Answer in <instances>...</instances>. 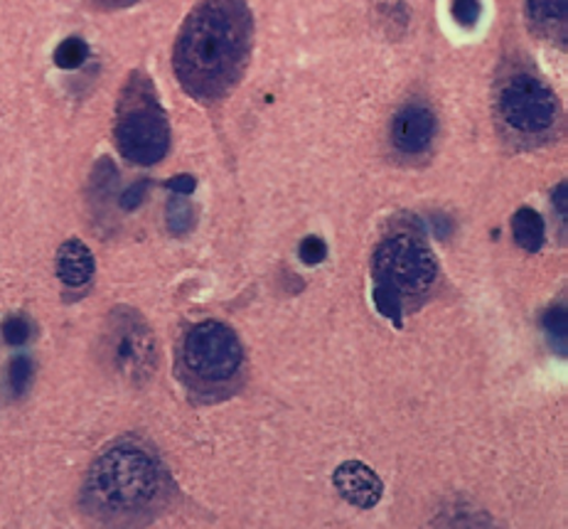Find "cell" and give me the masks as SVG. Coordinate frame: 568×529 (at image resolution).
<instances>
[{"label": "cell", "instance_id": "cell-5", "mask_svg": "<svg viewBox=\"0 0 568 529\" xmlns=\"http://www.w3.org/2000/svg\"><path fill=\"white\" fill-rule=\"evenodd\" d=\"M371 277L375 293L397 299L406 313L428 296L438 279V263L416 234H391L371 257Z\"/></svg>", "mask_w": 568, "mask_h": 529}, {"label": "cell", "instance_id": "cell-2", "mask_svg": "<svg viewBox=\"0 0 568 529\" xmlns=\"http://www.w3.org/2000/svg\"><path fill=\"white\" fill-rule=\"evenodd\" d=\"M175 485L148 441L121 436L103 449L81 485V510L101 525H148L168 510Z\"/></svg>", "mask_w": 568, "mask_h": 529}, {"label": "cell", "instance_id": "cell-13", "mask_svg": "<svg viewBox=\"0 0 568 529\" xmlns=\"http://www.w3.org/2000/svg\"><path fill=\"white\" fill-rule=\"evenodd\" d=\"M542 328L549 338L552 348L566 358V333H568V323H566V305L564 303H554L542 313Z\"/></svg>", "mask_w": 568, "mask_h": 529}, {"label": "cell", "instance_id": "cell-21", "mask_svg": "<svg viewBox=\"0 0 568 529\" xmlns=\"http://www.w3.org/2000/svg\"><path fill=\"white\" fill-rule=\"evenodd\" d=\"M165 188H168L172 195L190 198L192 192H194V188H198V180H194L192 176H175V178H170L168 182H165Z\"/></svg>", "mask_w": 568, "mask_h": 529}, {"label": "cell", "instance_id": "cell-22", "mask_svg": "<svg viewBox=\"0 0 568 529\" xmlns=\"http://www.w3.org/2000/svg\"><path fill=\"white\" fill-rule=\"evenodd\" d=\"M554 207L561 217H566V182H561V185L554 192Z\"/></svg>", "mask_w": 568, "mask_h": 529}, {"label": "cell", "instance_id": "cell-9", "mask_svg": "<svg viewBox=\"0 0 568 529\" xmlns=\"http://www.w3.org/2000/svg\"><path fill=\"white\" fill-rule=\"evenodd\" d=\"M333 483L337 493L345 497L349 505L359 507V510H371L377 507L381 495H385V483L381 477L371 471L369 465L359 461H347L335 471Z\"/></svg>", "mask_w": 568, "mask_h": 529}, {"label": "cell", "instance_id": "cell-4", "mask_svg": "<svg viewBox=\"0 0 568 529\" xmlns=\"http://www.w3.org/2000/svg\"><path fill=\"white\" fill-rule=\"evenodd\" d=\"M113 140L133 166H155L170 148L168 114L151 77L133 72L123 85L113 121Z\"/></svg>", "mask_w": 568, "mask_h": 529}, {"label": "cell", "instance_id": "cell-6", "mask_svg": "<svg viewBox=\"0 0 568 529\" xmlns=\"http://www.w3.org/2000/svg\"><path fill=\"white\" fill-rule=\"evenodd\" d=\"M101 354L113 374L131 384L151 380L158 364L153 330L143 315L131 308H116L109 313L101 333Z\"/></svg>", "mask_w": 568, "mask_h": 529}, {"label": "cell", "instance_id": "cell-11", "mask_svg": "<svg viewBox=\"0 0 568 529\" xmlns=\"http://www.w3.org/2000/svg\"><path fill=\"white\" fill-rule=\"evenodd\" d=\"M524 8L536 33L564 45L568 0H524Z\"/></svg>", "mask_w": 568, "mask_h": 529}, {"label": "cell", "instance_id": "cell-7", "mask_svg": "<svg viewBox=\"0 0 568 529\" xmlns=\"http://www.w3.org/2000/svg\"><path fill=\"white\" fill-rule=\"evenodd\" d=\"M498 114L516 136H546L559 121V104L554 91L532 72L504 77L498 89Z\"/></svg>", "mask_w": 568, "mask_h": 529}, {"label": "cell", "instance_id": "cell-20", "mask_svg": "<svg viewBox=\"0 0 568 529\" xmlns=\"http://www.w3.org/2000/svg\"><path fill=\"white\" fill-rule=\"evenodd\" d=\"M146 192H148V180H141V182H133V185L123 192L119 205L126 210V212H133L138 210L143 205V200H146Z\"/></svg>", "mask_w": 568, "mask_h": 529}, {"label": "cell", "instance_id": "cell-1", "mask_svg": "<svg viewBox=\"0 0 568 529\" xmlns=\"http://www.w3.org/2000/svg\"><path fill=\"white\" fill-rule=\"evenodd\" d=\"M252 43L254 20L246 0H200L172 49L175 77L200 104L222 101L246 72Z\"/></svg>", "mask_w": 568, "mask_h": 529}, {"label": "cell", "instance_id": "cell-8", "mask_svg": "<svg viewBox=\"0 0 568 529\" xmlns=\"http://www.w3.org/2000/svg\"><path fill=\"white\" fill-rule=\"evenodd\" d=\"M433 136H436V116L423 104L401 106L391 121V144L406 156H419L428 150Z\"/></svg>", "mask_w": 568, "mask_h": 529}, {"label": "cell", "instance_id": "cell-17", "mask_svg": "<svg viewBox=\"0 0 568 529\" xmlns=\"http://www.w3.org/2000/svg\"><path fill=\"white\" fill-rule=\"evenodd\" d=\"M0 335H3V340L8 345L20 348V345H25L33 338V323H30L25 315H8L3 325H0Z\"/></svg>", "mask_w": 568, "mask_h": 529}, {"label": "cell", "instance_id": "cell-16", "mask_svg": "<svg viewBox=\"0 0 568 529\" xmlns=\"http://www.w3.org/2000/svg\"><path fill=\"white\" fill-rule=\"evenodd\" d=\"M33 360L27 354H15L13 360L8 364V386L10 394L13 396H23L30 390V382H33Z\"/></svg>", "mask_w": 568, "mask_h": 529}, {"label": "cell", "instance_id": "cell-14", "mask_svg": "<svg viewBox=\"0 0 568 529\" xmlns=\"http://www.w3.org/2000/svg\"><path fill=\"white\" fill-rule=\"evenodd\" d=\"M165 225H168V232L175 234V237H182V234L192 232L194 227L192 202L185 195H172L168 207H165Z\"/></svg>", "mask_w": 568, "mask_h": 529}, {"label": "cell", "instance_id": "cell-15", "mask_svg": "<svg viewBox=\"0 0 568 529\" xmlns=\"http://www.w3.org/2000/svg\"><path fill=\"white\" fill-rule=\"evenodd\" d=\"M89 45L81 37H67L62 40L55 49V65L59 69H79L87 63Z\"/></svg>", "mask_w": 568, "mask_h": 529}, {"label": "cell", "instance_id": "cell-12", "mask_svg": "<svg viewBox=\"0 0 568 529\" xmlns=\"http://www.w3.org/2000/svg\"><path fill=\"white\" fill-rule=\"evenodd\" d=\"M512 232H514L516 244H520L524 251L536 254L544 247V234H546L544 220H542L539 212L532 210V207H522V210L514 212Z\"/></svg>", "mask_w": 568, "mask_h": 529}, {"label": "cell", "instance_id": "cell-18", "mask_svg": "<svg viewBox=\"0 0 568 529\" xmlns=\"http://www.w3.org/2000/svg\"><path fill=\"white\" fill-rule=\"evenodd\" d=\"M298 254H301V261L308 263V267H318L327 257V244L320 237H305L301 247H298Z\"/></svg>", "mask_w": 568, "mask_h": 529}, {"label": "cell", "instance_id": "cell-19", "mask_svg": "<svg viewBox=\"0 0 568 529\" xmlns=\"http://www.w3.org/2000/svg\"><path fill=\"white\" fill-rule=\"evenodd\" d=\"M453 18L460 25H475L480 18V0H453Z\"/></svg>", "mask_w": 568, "mask_h": 529}, {"label": "cell", "instance_id": "cell-3", "mask_svg": "<svg viewBox=\"0 0 568 529\" xmlns=\"http://www.w3.org/2000/svg\"><path fill=\"white\" fill-rule=\"evenodd\" d=\"M246 352L230 325L202 320L182 335L178 348V374L200 402H220L244 382Z\"/></svg>", "mask_w": 568, "mask_h": 529}, {"label": "cell", "instance_id": "cell-10", "mask_svg": "<svg viewBox=\"0 0 568 529\" xmlns=\"http://www.w3.org/2000/svg\"><path fill=\"white\" fill-rule=\"evenodd\" d=\"M57 277L69 289L87 286L94 277V254L81 239H67L57 251Z\"/></svg>", "mask_w": 568, "mask_h": 529}]
</instances>
